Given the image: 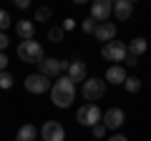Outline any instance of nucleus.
Wrapping results in <instances>:
<instances>
[{
  "label": "nucleus",
  "instance_id": "f257e3e1",
  "mask_svg": "<svg viewBox=\"0 0 151 141\" xmlns=\"http://www.w3.org/2000/svg\"><path fill=\"white\" fill-rule=\"evenodd\" d=\"M73 98H76V86L65 76L55 78V83L50 86V101H53V106H58V109H68L70 103H73Z\"/></svg>",
  "mask_w": 151,
  "mask_h": 141
},
{
  "label": "nucleus",
  "instance_id": "f03ea898",
  "mask_svg": "<svg viewBox=\"0 0 151 141\" xmlns=\"http://www.w3.org/2000/svg\"><path fill=\"white\" fill-rule=\"evenodd\" d=\"M18 58L23 63H40L45 58L43 45L38 43V40H20V45H18Z\"/></svg>",
  "mask_w": 151,
  "mask_h": 141
},
{
  "label": "nucleus",
  "instance_id": "7ed1b4c3",
  "mask_svg": "<svg viewBox=\"0 0 151 141\" xmlns=\"http://www.w3.org/2000/svg\"><path fill=\"white\" fill-rule=\"evenodd\" d=\"M101 116H103V111L98 109V103H83L81 109L76 111V121L81 126H88V129L101 124Z\"/></svg>",
  "mask_w": 151,
  "mask_h": 141
},
{
  "label": "nucleus",
  "instance_id": "20e7f679",
  "mask_svg": "<svg viewBox=\"0 0 151 141\" xmlns=\"http://www.w3.org/2000/svg\"><path fill=\"white\" fill-rule=\"evenodd\" d=\"M81 93H83V98H86L88 103H96L98 98L106 93V81H103V78H86V81L81 83Z\"/></svg>",
  "mask_w": 151,
  "mask_h": 141
},
{
  "label": "nucleus",
  "instance_id": "39448f33",
  "mask_svg": "<svg viewBox=\"0 0 151 141\" xmlns=\"http://www.w3.org/2000/svg\"><path fill=\"white\" fill-rule=\"evenodd\" d=\"M40 76H45V78H60L63 76V70H68V63L65 60H60V58H43L40 60Z\"/></svg>",
  "mask_w": 151,
  "mask_h": 141
},
{
  "label": "nucleus",
  "instance_id": "423d86ee",
  "mask_svg": "<svg viewBox=\"0 0 151 141\" xmlns=\"http://www.w3.org/2000/svg\"><path fill=\"white\" fill-rule=\"evenodd\" d=\"M101 55L106 60H113V65H119L121 60L126 58V45L121 43V40H111V43H106L101 48Z\"/></svg>",
  "mask_w": 151,
  "mask_h": 141
},
{
  "label": "nucleus",
  "instance_id": "0eeeda50",
  "mask_svg": "<svg viewBox=\"0 0 151 141\" xmlns=\"http://www.w3.org/2000/svg\"><path fill=\"white\" fill-rule=\"evenodd\" d=\"M111 15H113V3L111 0H93L91 3V18L96 23H108Z\"/></svg>",
  "mask_w": 151,
  "mask_h": 141
},
{
  "label": "nucleus",
  "instance_id": "6e6552de",
  "mask_svg": "<svg viewBox=\"0 0 151 141\" xmlns=\"http://www.w3.org/2000/svg\"><path fill=\"white\" fill-rule=\"evenodd\" d=\"M38 134L43 136V141H65V129L60 121H45Z\"/></svg>",
  "mask_w": 151,
  "mask_h": 141
},
{
  "label": "nucleus",
  "instance_id": "1a4fd4ad",
  "mask_svg": "<svg viewBox=\"0 0 151 141\" xmlns=\"http://www.w3.org/2000/svg\"><path fill=\"white\" fill-rule=\"evenodd\" d=\"M124 121H126V114L121 109H108L106 114L101 116V124L106 126V131H116V129H121L124 126Z\"/></svg>",
  "mask_w": 151,
  "mask_h": 141
},
{
  "label": "nucleus",
  "instance_id": "9d476101",
  "mask_svg": "<svg viewBox=\"0 0 151 141\" xmlns=\"http://www.w3.org/2000/svg\"><path fill=\"white\" fill-rule=\"evenodd\" d=\"M25 91L28 93H45V91H50V81L45 76H40V73H30L25 78Z\"/></svg>",
  "mask_w": 151,
  "mask_h": 141
},
{
  "label": "nucleus",
  "instance_id": "9b49d317",
  "mask_svg": "<svg viewBox=\"0 0 151 141\" xmlns=\"http://www.w3.org/2000/svg\"><path fill=\"white\" fill-rule=\"evenodd\" d=\"M116 33H119V28H116V23H98L96 25V30H93V35H96V40H101L103 45L106 43H111L113 38H116Z\"/></svg>",
  "mask_w": 151,
  "mask_h": 141
},
{
  "label": "nucleus",
  "instance_id": "f8f14e48",
  "mask_svg": "<svg viewBox=\"0 0 151 141\" xmlns=\"http://www.w3.org/2000/svg\"><path fill=\"white\" fill-rule=\"evenodd\" d=\"M65 78H68L70 83H83L86 81V63L83 60H70L68 63V70H65Z\"/></svg>",
  "mask_w": 151,
  "mask_h": 141
},
{
  "label": "nucleus",
  "instance_id": "ddd939ff",
  "mask_svg": "<svg viewBox=\"0 0 151 141\" xmlns=\"http://www.w3.org/2000/svg\"><path fill=\"white\" fill-rule=\"evenodd\" d=\"M113 15L119 18V20H129L134 15V3L131 0H116L113 3Z\"/></svg>",
  "mask_w": 151,
  "mask_h": 141
},
{
  "label": "nucleus",
  "instance_id": "4468645a",
  "mask_svg": "<svg viewBox=\"0 0 151 141\" xmlns=\"http://www.w3.org/2000/svg\"><path fill=\"white\" fill-rule=\"evenodd\" d=\"M15 33L20 40H33V35H35V23L33 20H18L15 23Z\"/></svg>",
  "mask_w": 151,
  "mask_h": 141
},
{
  "label": "nucleus",
  "instance_id": "2eb2a0df",
  "mask_svg": "<svg viewBox=\"0 0 151 141\" xmlns=\"http://www.w3.org/2000/svg\"><path fill=\"white\" fill-rule=\"evenodd\" d=\"M106 81L113 83V86H121L126 81V68L124 65H108L106 68Z\"/></svg>",
  "mask_w": 151,
  "mask_h": 141
},
{
  "label": "nucleus",
  "instance_id": "dca6fc26",
  "mask_svg": "<svg viewBox=\"0 0 151 141\" xmlns=\"http://www.w3.org/2000/svg\"><path fill=\"white\" fill-rule=\"evenodd\" d=\"M38 139V129L33 124H25V126H20L18 129V134H15V141H35Z\"/></svg>",
  "mask_w": 151,
  "mask_h": 141
},
{
  "label": "nucleus",
  "instance_id": "f3484780",
  "mask_svg": "<svg viewBox=\"0 0 151 141\" xmlns=\"http://www.w3.org/2000/svg\"><path fill=\"white\" fill-rule=\"evenodd\" d=\"M146 48H149V43H146V38H134V40L129 43V48H126V50H129L131 55H136V58H139L141 53H146Z\"/></svg>",
  "mask_w": 151,
  "mask_h": 141
},
{
  "label": "nucleus",
  "instance_id": "a211bd4d",
  "mask_svg": "<svg viewBox=\"0 0 151 141\" xmlns=\"http://www.w3.org/2000/svg\"><path fill=\"white\" fill-rule=\"evenodd\" d=\"M124 86H126V91H129V93H139V91H141V78H136V76H126Z\"/></svg>",
  "mask_w": 151,
  "mask_h": 141
},
{
  "label": "nucleus",
  "instance_id": "6ab92c4d",
  "mask_svg": "<svg viewBox=\"0 0 151 141\" xmlns=\"http://www.w3.org/2000/svg\"><path fill=\"white\" fill-rule=\"evenodd\" d=\"M8 28H10V13L0 8V33H5Z\"/></svg>",
  "mask_w": 151,
  "mask_h": 141
},
{
  "label": "nucleus",
  "instance_id": "aec40b11",
  "mask_svg": "<svg viewBox=\"0 0 151 141\" xmlns=\"http://www.w3.org/2000/svg\"><path fill=\"white\" fill-rule=\"evenodd\" d=\"M48 40L50 43H60V40H63V28H50L48 30Z\"/></svg>",
  "mask_w": 151,
  "mask_h": 141
},
{
  "label": "nucleus",
  "instance_id": "412c9836",
  "mask_svg": "<svg viewBox=\"0 0 151 141\" xmlns=\"http://www.w3.org/2000/svg\"><path fill=\"white\" fill-rule=\"evenodd\" d=\"M50 15H53V10H50V8H38V10H35V20H38V23H45Z\"/></svg>",
  "mask_w": 151,
  "mask_h": 141
},
{
  "label": "nucleus",
  "instance_id": "4be33fe9",
  "mask_svg": "<svg viewBox=\"0 0 151 141\" xmlns=\"http://www.w3.org/2000/svg\"><path fill=\"white\" fill-rule=\"evenodd\" d=\"M13 83H15V78H13L8 70H3V73H0V88H10Z\"/></svg>",
  "mask_w": 151,
  "mask_h": 141
},
{
  "label": "nucleus",
  "instance_id": "5701e85b",
  "mask_svg": "<svg viewBox=\"0 0 151 141\" xmlns=\"http://www.w3.org/2000/svg\"><path fill=\"white\" fill-rule=\"evenodd\" d=\"M96 25H98V23L93 20V18H86V20L81 23V28H83V33H93V30H96Z\"/></svg>",
  "mask_w": 151,
  "mask_h": 141
},
{
  "label": "nucleus",
  "instance_id": "b1692460",
  "mask_svg": "<svg viewBox=\"0 0 151 141\" xmlns=\"http://www.w3.org/2000/svg\"><path fill=\"white\" fill-rule=\"evenodd\" d=\"M91 131H93V136H96V139H103V136H106V126H103V124H96Z\"/></svg>",
  "mask_w": 151,
  "mask_h": 141
},
{
  "label": "nucleus",
  "instance_id": "393cba45",
  "mask_svg": "<svg viewBox=\"0 0 151 141\" xmlns=\"http://www.w3.org/2000/svg\"><path fill=\"white\" fill-rule=\"evenodd\" d=\"M8 33H0V53H5V48H8Z\"/></svg>",
  "mask_w": 151,
  "mask_h": 141
},
{
  "label": "nucleus",
  "instance_id": "a878e982",
  "mask_svg": "<svg viewBox=\"0 0 151 141\" xmlns=\"http://www.w3.org/2000/svg\"><path fill=\"white\" fill-rule=\"evenodd\" d=\"M124 60H126V65H136V63H139V58H136V55H131L129 50H126V58H124Z\"/></svg>",
  "mask_w": 151,
  "mask_h": 141
},
{
  "label": "nucleus",
  "instance_id": "bb28decb",
  "mask_svg": "<svg viewBox=\"0 0 151 141\" xmlns=\"http://www.w3.org/2000/svg\"><path fill=\"white\" fill-rule=\"evenodd\" d=\"M73 28H76V20H73V18H68V20L63 23V33L65 30H73Z\"/></svg>",
  "mask_w": 151,
  "mask_h": 141
},
{
  "label": "nucleus",
  "instance_id": "cd10ccee",
  "mask_svg": "<svg viewBox=\"0 0 151 141\" xmlns=\"http://www.w3.org/2000/svg\"><path fill=\"white\" fill-rule=\"evenodd\" d=\"M5 68H8V55H5V53H0V73H3Z\"/></svg>",
  "mask_w": 151,
  "mask_h": 141
},
{
  "label": "nucleus",
  "instance_id": "c85d7f7f",
  "mask_svg": "<svg viewBox=\"0 0 151 141\" xmlns=\"http://www.w3.org/2000/svg\"><path fill=\"white\" fill-rule=\"evenodd\" d=\"M108 141H129V139H126L124 134H113V136H111V139H108Z\"/></svg>",
  "mask_w": 151,
  "mask_h": 141
},
{
  "label": "nucleus",
  "instance_id": "c756f323",
  "mask_svg": "<svg viewBox=\"0 0 151 141\" xmlns=\"http://www.w3.org/2000/svg\"><path fill=\"white\" fill-rule=\"evenodd\" d=\"M15 5L18 8H28V5H30V0H15Z\"/></svg>",
  "mask_w": 151,
  "mask_h": 141
}]
</instances>
